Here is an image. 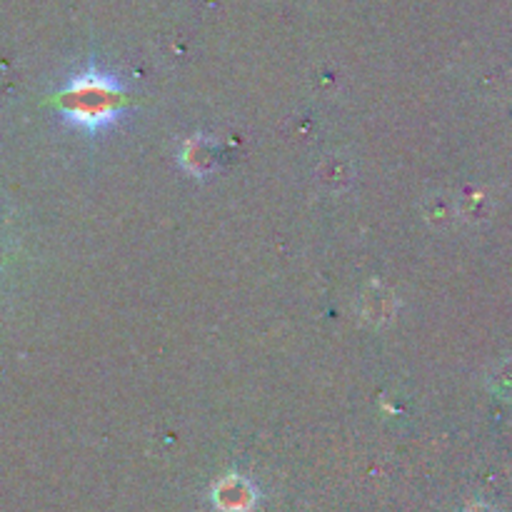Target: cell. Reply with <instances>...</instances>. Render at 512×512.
<instances>
[{"instance_id":"6da1fadb","label":"cell","mask_w":512,"mask_h":512,"mask_svg":"<svg viewBox=\"0 0 512 512\" xmlns=\"http://www.w3.org/2000/svg\"><path fill=\"white\" fill-rule=\"evenodd\" d=\"M118 100V85L108 83L103 75L95 73L78 78L60 95V103H63L68 118L85 125H100L113 118V110L118 105Z\"/></svg>"},{"instance_id":"7a4b0ae2","label":"cell","mask_w":512,"mask_h":512,"mask_svg":"<svg viewBox=\"0 0 512 512\" xmlns=\"http://www.w3.org/2000/svg\"><path fill=\"white\" fill-rule=\"evenodd\" d=\"M220 508L230 512H243L250 508V490L243 483L233 480V483H225L220 488Z\"/></svg>"}]
</instances>
